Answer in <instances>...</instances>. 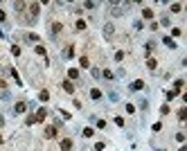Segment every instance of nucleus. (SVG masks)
<instances>
[{"label":"nucleus","instance_id":"obj_18","mask_svg":"<svg viewBox=\"0 0 187 151\" xmlns=\"http://www.w3.org/2000/svg\"><path fill=\"white\" fill-rule=\"evenodd\" d=\"M178 120H180V122H185V120H187V110H185V108L178 110Z\"/></svg>","mask_w":187,"mask_h":151},{"label":"nucleus","instance_id":"obj_32","mask_svg":"<svg viewBox=\"0 0 187 151\" xmlns=\"http://www.w3.org/2000/svg\"><path fill=\"white\" fill-rule=\"evenodd\" d=\"M84 7H86V9H95L97 5H95V2H84Z\"/></svg>","mask_w":187,"mask_h":151},{"label":"nucleus","instance_id":"obj_31","mask_svg":"<svg viewBox=\"0 0 187 151\" xmlns=\"http://www.w3.org/2000/svg\"><path fill=\"white\" fill-rule=\"evenodd\" d=\"M176 140H178V142H185V133H176Z\"/></svg>","mask_w":187,"mask_h":151},{"label":"nucleus","instance_id":"obj_17","mask_svg":"<svg viewBox=\"0 0 187 151\" xmlns=\"http://www.w3.org/2000/svg\"><path fill=\"white\" fill-rule=\"evenodd\" d=\"M153 48H156V43H153V41H149V43L144 45V52L149 54V52H153Z\"/></svg>","mask_w":187,"mask_h":151},{"label":"nucleus","instance_id":"obj_25","mask_svg":"<svg viewBox=\"0 0 187 151\" xmlns=\"http://www.w3.org/2000/svg\"><path fill=\"white\" fill-rule=\"evenodd\" d=\"M11 54H14V57H20V48H18V45H14V48H11Z\"/></svg>","mask_w":187,"mask_h":151},{"label":"nucleus","instance_id":"obj_3","mask_svg":"<svg viewBox=\"0 0 187 151\" xmlns=\"http://www.w3.org/2000/svg\"><path fill=\"white\" fill-rule=\"evenodd\" d=\"M34 117H36V122H43V120L47 117V110H45V108H41V110H36V113H34Z\"/></svg>","mask_w":187,"mask_h":151},{"label":"nucleus","instance_id":"obj_22","mask_svg":"<svg viewBox=\"0 0 187 151\" xmlns=\"http://www.w3.org/2000/svg\"><path fill=\"white\" fill-rule=\"evenodd\" d=\"M14 7H16V11H18V14H20V11H23V9H25L27 5H25V2H16V5H14Z\"/></svg>","mask_w":187,"mask_h":151},{"label":"nucleus","instance_id":"obj_4","mask_svg":"<svg viewBox=\"0 0 187 151\" xmlns=\"http://www.w3.org/2000/svg\"><path fill=\"white\" fill-rule=\"evenodd\" d=\"M61 149L70 151V149H72V140H70V138H63V140H61Z\"/></svg>","mask_w":187,"mask_h":151},{"label":"nucleus","instance_id":"obj_10","mask_svg":"<svg viewBox=\"0 0 187 151\" xmlns=\"http://www.w3.org/2000/svg\"><path fill=\"white\" fill-rule=\"evenodd\" d=\"M142 88H144V81H140V79L131 84V90H142Z\"/></svg>","mask_w":187,"mask_h":151},{"label":"nucleus","instance_id":"obj_24","mask_svg":"<svg viewBox=\"0 0 187 151\" xmlns=\"http://www.w3.org/2000/svg\"><path fill=\"white\" fill-rule=\"evenodd\" d=\"M93 135H95L93 129H84V138H93Z\"/></svg>","mask_w":187,"mask_h":151},{"label":"nucleus","instance_id":"obj_1","mask_svg":"<svg viewBox=\"0 0 187 151\" xmlns=\"http://www.w3.org/2000/svg\"><path fill=\"white\" fill-rule=\"evenodd\" d=\"M27 7H29V23H34L36 20V16H38V11H41V5H38V2H32V5H27Z\"/></svg>","mask_w":187,"mask_h":151},{"label":"nucleus","instance_id":"obj_23","mask_svg":"<svg viewBox=\"0 0 187 151\" xmlns=\"http://www.w3.org/2000/svg\"><path fill=\"white\" fill-rule=\"evenodd\" d=\"M102 75H104V77H106V79H111V81H113V79H115V75H113V72H111V70H104V72H102Z\"/></svg>","mask_w":187,"mask_h":151},{"label":"nucleus","instance_id":"obj_6","mask_svg":"<svg viewBox=\"0 0 187 151\" xmlns=\"http://www.w3.org/2000/svg\"><path fill=\"white\" fill-rule=\"evenodd\" d=\"M45 138H57V126H47L45 129Z\"/></svg>","mask_w":187,"mask_h":151},{"label":"nucleus","instance_id":"obj_21","mask_svg":"<svg viewBox=\"0 0 187 151\" xmlns=\"http://www.w3.org/2000/svg\"><path fill=\"white\" fill-rule=\"evenodd\" d=\"M27 41L36 43V41H38V34H34V32H32V34H27Z\"/></svg>","mask_w":187,"mask_h":151},{"label":"nucleus","instance_id":"obj_28","mask_svg":"<svg viewBox=\"0 0 187 151\" xmlns=\"http://www.w3.org/2000/svg\"><path fill=\"white\" fill-rule=\"evenodd\" d=\"M124 59V52H115V61H122Z\"/></svg>","mask_w":187,"mask_h":151},{"label":"nucleus","instance_id":"obj_36","mask_svg":"<svg viewBox=\"0 0 187 151\" xmlns=\"http://www.w3.org/2000/svg\"><path fill=\"white\" fill-rule=\"evenodd\" d=\"M2 124H5V120H2V115H0V126H2Z\"/></svg>","mask_w":187,"mask_h":151},{"label":"nucleus","instance_id":"obj_27","mask_svg":"<svg viewBox=\"0 0 187 151\" xmlns=\"http://www.w3.org/2000/svg\"><path fill=\"white\" fill-rule=\"evenodd\" d=\"M79 63H81V66H84V68H88V66H90V61L86 59V57H81V59H79Z\"/></svg>","mask_w":187,"mask_h":151},{"label":"nucleus","instance_id":"obj_35","mask_svg":"<svg viewBox=\"0 0 187 151\" xmlns=\"http://www.w3.org/2000/svg\"><path fill=\"white\" fill-rule=\"evenodd\" d=\"M5 86H7V81H5L2 77H0V88H5Z\"/></svg>","mask_w":187,"mask_h":151},{"label":"nucleus","instance_id":"obj_30","mask_svg":"<svg viewBox=\"0 0 187 151\" xmlns=\"http://www.w3.org/2000/svg\"><path fill=\"white\" fill-rule=\"evenodd\" d=\"M93 77H95V79H99V77H102V72H99L97 68H93Z\"/></svg>","mask_w":187,"mask_h":151},{"label":"nucleus","instance_id":"obj_12","mask_svg":"<svg viewBox=\"0 0 187 151\" xmlns=\"http://www.w3.org/2000/svg\"><path fill=\"white\" fill-rule=\"evenodd\" d=\"M142 16H144V18H147V20H151V18H153V9H149V7H144V9H142Z\"/></svg>","mask_w":187,"mask_h":151},{"label":"nucleus","instance_id":"obj_15","mask_svg":"<svg viewBox=\"0 0 187 151\" xmlns=\"http://www.w3.org/2000/svg\"><path fill=\"white\" fill-rule=\"evenodd\" d=\"M147 68H149V70H156V68H158V61H156V59H149V61H147Z\"/></svg>","mask_w":187,"mask_h":151},{"label":"nucleus","instance_id":"obj_20","mask_svg":"<svg viewBox=\"0 0 187 151\" xmlns=\"http://www.w3.org/2000/svg\"><path fill=\"white\" fill-rule=\"evenodd\" d=\"M38 97H41V101H47V99H50V92H47V90H41Z\"/></svg>","mask_w":187,"mask_h":151},{"label":"nucleus","instance_id":"obj_16","mask_svg":"<svg viewBox=\"0 0 187 151\" xmlns=\"http://www.w3.org/2000/svg\"><path fill=\"white\" fill-rule=\"evenodd\" d=\"M174 88H176V92L183 90V79H176V81H174Z\"/></svg>","mask_w":187,"mask_h":151},{"label":"nucleus","instance_id":"obj_33","mask_svg":"<svg viewBox=\"0 0 187 151\" xmlns=\"http://www.w3.org/2000/svg\"><path fill=\"white\" fill-rule=\"evenodd\" d=\"M115 124H117V126H124V117H115Z\"/></svg>","mask_w":187,"mask_h":151},{"label":"nucleus","instance_id":"obj_7","mask_svg":"<svg viewBox=\"0 0 187 151\" xmlns=\"http://www.w3.org/2000/svg\"><path fill=\"white\" fill-rule=\"evenodd\" d=\"M165 45H167V48H169V50H174V48H178V45H176V41H174V38H169V36H165Z\"/></svg>","mask_w":187,"mask_h":151},{"label":"nucleus","instance_id":"obj_34","mask_svg":"<svg viewBox=\"0 0 187 151\" xmlns=\"http://www.w3.org/2000/svg\"><path fill=\"white\" fill-rule=\"evenodd\" d=\"M0 20H2V23H5V20H7V14H5V11H2V9H0Z\"/></svg>","mask_w":187,"mask_h":151},{"label":"nucleus","instance_id":"obj_29","mask_svg":"<svg viewBox=\"0 0 187 151\" xmlns=\"http://www.w3.org/2000/svg\"><path fill=\"white\" fill-rule=\"evenodd\" d=\"M72 54H75V48H72V45H70L68 50H66V57H72Z\"/></svg>","mask_w":187,"mask_h":151},{"label":"nucleus","instance_id":"obj_37","mask_svg":"<svg viewBox=\"0 0 187 151\" xmlns=\"http://www.w3.org/2000/svg\"><path fill=\"white\" fill-rule=\"evenodd\" d=\"M0 144H2V135H0Z\"/></svg>","mask_w":187,"mask_h":151},{"label":"nucleus","instance_id":"obj_11","mask_svg":"<svg viewBox=\"0 0 187 151\" xmlns=\"http://www.w3.org/2000/svg\"><path fill=\"white\" fill-rule=\"evenodd\" d=\"M169 9H171V14H180V11H183V5H180V2H174Z\"/></svg>","mask_w":187,"mask_h":151},{"label":"nucleus","instance_id":"obj_13","mask_svg":"<svg viewBox=\"0 0 187 151\" xmlns=\"http://www.w3.org/2000/svg\"><path fill=\"white\" fill-rule=\"evenodd\" d=\"M68 77H70V79H79V70H77V68H70V70H68Z\"/></svg>","mask_w":187,"mask_h":151},{"label":"nucleus","instance_id":"obj_26","mask_svg":"<svg viewBox=\"0 0 187 151\" xmlns=\"http://www.w3.org/2000/svg\"><path fill=\"white\" fill-rule=\"evenodd\" d=\"M36 54H41V57H45V48H43V45H36Z\"/></svg>","mask_w":187,"mask_h":151},{"label":"nucleus","instance_id":"obj_14","mask_svg":"<svg viewBox=\"0 0 187 151\" xmlns=\"http://www.w3.org/2000/svg\"><path fill=\"white\" fill-rule=\"evenodd\" d=\"M104 36H106V38H113V25H106V29H104Z\"/></svg>","mask_w":187,"mask_h":151},{"label":"nucleus","instance_id":"obj_9","mask_svg":"<svg viewBox=\"0 0 187 151\" xmlns=\"http://www.w3.org/2000/svg\"><path fill=\"white\" fill-rule=\"evenodd\" d=\"M63 90L72 95V92H75V84H72V81H63Z\"/></svg>","mask_w":187,"mask_h":151},{"label":"nucleus","instance_id":"obj_8","mask_svg":"<svg viewBox=\"0 0 187 151\" xmlns=\"http://www.w3.org/2000/svg\"><path fill=\"white\" fill-rule=\"evenodd\" d=\"M90 97H93L95 101H99L102 99V90H99V88H93V90H90Z\"/></svg>","mask_w":187,"mask_h":151},{"label":"nucleus","instance_id":"obj_2","mask_svg":"<svg viewBox=\"0 0 187 151\" xmlns=\"http://www.w3.org/2000/svg\"><path fill=\"white\" fill-rule=\"evenodd\" d=\"M61 32H63V25L61 23H52V36H59Z\"/></svg>","mask_w":187,"mask_h":151},{"label":"nucleus","instance_id":"obj_5","mask_svg":"<svg viewBox=\"0 0 187 151\" xmlns=\"http://www.w3.org/2000/svg\"><path fill=\"white\" fill-rule=\"evenodd\" d=\"M25 108H27L25 101H16V106H14V110H16L18 115H20V113H25Z\"/></svg>","mask_w":187,"mask_h":151},{"label":"nucleus","instance_id":"obj_19","mask_svg":"<svg viewBox=\"0 0 187 151\" xmlns=\"http://www.w3.org/2000/svg\"><path fill=\"white\" fill-rule=\"evenodd\" d=\"M77 32H84V29H86V23H84V20H77Z\"/></svg>","mask_w":187,"mask_h":151}]
</instances>
